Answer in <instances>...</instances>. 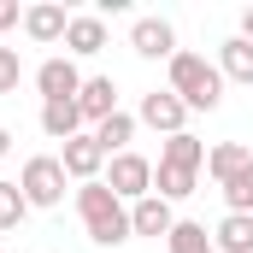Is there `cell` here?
Returning <instances> with one entry per match:
<instances>
[{
	"label": "cell",
	"instance_id": "1",
	"mask_svg": "<svg viewBox=\"0 0 253 253\" xmlns=\"http://www.w3.org/2000/svg\"><path fill=\"white\" fill-rule=\"evenodd\" d=\"M77 212H83L88 242H100V248H118V242L135 236V230H129V206L106 189V183H77Z\"/></svg>",
	"mask_w": 253,
	"mask_h": 253
},
{
	"label": "cell",
	"instance_id": "2",
	"mask_svg": "<svg viewBox=\"0 0 253 253\" xmlns=\"http://www.w3.org/2000/svg\"><path fill=\"white\" fill-rule=\"evenodd\" d=\"M171 94H177L189 112H212V106L224 100V71L206 65L200 53H183V47H177V59H171Z\"/></svg>",
	"mask_w": 253,
	"mask_h": 253
},
{
	"label": "cell",
	"instance_id": "3",
	"mask_svg": "<svg viewBox=\"0 0 253 253\" xmlns=\"http://www.w3.org/2000/svg\"><path fill=\"white\" fill-rule=\"evenodd\" d=\"M65 165L59 153H36V159H24V177H18V189H24V200L30 206H59L65 200Z\"/></svg>",
	"mask_w": 253,
	"mask_h": 253
},
{
	"label": "cell",
	"instance_id": "4",
	"mask_svg": "<svg viewBox=\"0 0 253 253\" xmlns=\"http://www.w3.org/2000/svg\"><path fill=\"white\" fill-rule=\"evenodd\" d=\"M100 183L118 194L124 206H135V200L153 194V165H147L141 153H118V159H106V177H100Z\"/></svg>",
	"mask_w": 253,
	"mask_h": 253
},
{
	"label": "cell",
	"instance_id": "5",
	"mask_svg": "<svg viewBox=\"0 0 253 253\" xmlns=\"http://www.w3.org/2000/svg\"><path fill=\"white\" fill-rule=\"evenodd\" d=\"M36 88H42V106H47V100H77V94H83V71H77V59H71V53L42 59Z\"/></svg>",
	"mask_w": 253,
	"mask_h": 253
},
{
	"label": "cell",
	"instance_id": "6",
	"mask_svg": "<svg viewBox=\"0 0 253 253\" xmlns=\"http://www.w3.org/2000/svg\"><path fill=\"white\" fill-rule=\"evenodd\" d=\"M59 165L71 183H100V171H106V153H100V141L94 135H71L59 147Z\"/></svg>",
	"mask_w": 253,
	"mask_h": 253
},
{
	"label": "cell",
	"instance_id": "7",
	"mask_svg": "<svg viewBox=\"0 0 253 253\" xmlns=\"http://www.w3.org/2000/svg\"><path fill=\"white\" fill-rule=\"evenodd\" d=\"M129 47H135L141 59H177V30H171L165 18H135Z\"/></svg>",
	"mask_w": 253,
	"mask_h": 253
},
{
	"label": "cell",
	"instance_id": "8",
	"mask_svg": "<svg viewBox=\"0 0 253 253\" xmlns=\"http://www.w3.org/2000/svg\"><path fill=\"white\" fill-rule=\"evenodd\" d=\"M141 124H153L159 135H183V124H189V106H183L171 88H165V94L153 88V94H141Z\"/></svg>",
	"mask_w": 253,
	"mask_h": 253
},
{
	"label": "cell",
	"instance_id": "9",
	"mask_svg": "<svg viewBox=\"0 0 253 253\" xmlns=\"http://www.w3.org/2000/svg\"><path fill=\"white\" fill-rule=\"evenodd\" d=\"M65 47H71V59H94L106 47V18L100 12H77L71 30H65Z\"/></svg>",
	"mask_w": 253,
	"mask_h": 253
},
{
	"label": "cell",
	"instance_id": "10",
	"mask_svg": "<svg viewBox=\"0 0 253 253\" xmlns=\"http://www.w3.org/2000/svg\"><path fill=\"white\" fill-rule=\"evenodd\" d=\"M77 112H83V124H100V118H112V112H118V83H112V77H83Z\"/></svg>",
	"mask_w": 253,
	"mask_h": 253
},
{
	"label": "cell",
	"instance_id": "11",
	"mask_svg": "<svg viewBox=\"0 0 253 253\" xmlns=\"http://www.w3.org/2000/svg\"><path fill=\"white\" fill-rule=\"evenodd\" d=\"M24 30H30V42L53 47V42H65V30H71V12L53 6V0H42V6H30V12H24Z\"/></svg>",
	"mask_w": 253,
	"mask_h": 253
},
{
	"label": "cell",
	"instance_id": "12",
	"mask_svg": "<svg viewBox=\"0 0 253 253\" xmlns=\"http://www.w3.org/2000/svg\"><path fill=\"white\" fill-rule=\"evenodd\" d=\"M129 230H135V236H171V230H177V212H171V200H159V194L135 200V206H129Z\"/></svg>",
	"mask_w": 253,
	"mask_h": 253
},
{
	"label": "cell",
	"instance_id": "13",
	"mask_svg": "<svg viewBox=\"0 0 253 253\" xmlns=\"http://www.w3.org/2000/svg\"><path fill=\"white\" fill-rule=\"evenodd\" d=\"M248 165H253L248 141H218V147H206V177H212V183H230V177L248 171Z\"/></svg>",
	"mask_w": 253,
	"mask_h": 253
},
{
	"label": "cell",
	"instance_id": "14",
	"mask_svg": "<svg viewBox=\"0 0 253 253\" xmlns=\"http://www.w3.org/2000/svg\"><path fill=\"white\" fill-rule=\"evenodd\" d=\"M212 242H218V253H253V212H224Z\"/></svg>",
	"mask_w": 253,
	"mask_h": 253
},
{
	"label": "cell",
	"instance_id": "15",
	"mask_svg": "<svg viewBox=\"0 0 253 253\" xmlns=\"http://www.w3.org/2000/svg\"><path fill=\"white\" fill-rule=\"evenodd\" d=\"M94 141H100V153L106 159H118V153H129V135H135V118L129 112H112V118H100V124L88 129Z\"/></svg>",
	"mask_w": 253,
	"mask_h": 253
},
{
	"label": "cell",
	"instance_id": "16",
	"mask_svg": "<svg viewBox=\"0 0 253 253\" xmlns=\"http://www.w3.org/2000/svg\"><path fill=\"white\" fill-rule=\"evenodd\" d=\"M42 129H47L53 141L83 135V112H77V100H47V106H42Z\"/></svg>",
	"mask_w": 253,
	"mask_h": 253
},
{
	"label": "cell",
	"instance_id": "17",
	"mask_svg": "<svg viewBox=\"0 0 253 253\" xmlns=\"http://www.w3.org/2000/svg\"><path fill=\"white\" fill-rule=\"evenodd\" d=\"M194 177H200V171H189V165H153V194H159V200H189Z\"/></svg>",
	"mask_w": 253,
	"mask_h": 253
},
{
	"label": "cell",
	"instance_id": "18",
	"mask_svg": "<svg viewBox=\"0 0 253 253\" xmlns=\"http://www.w3.org/2000/svg\"><path fill=\"white\" fill-rule=\"evenodd\" d=\"M218 71H224L230 83H253V42L230 36V42L218 47Z\"/></svg>",
	"mask_w": 253,
	"mask_h": 253
},
{
	"label": "cell",
	"instance_id": "19",
	"mask_svg": "<svg viewBox=\"0 0 253 253\" xmlns=\"http://www.w3.org/2000/svg\"><path fill=\"white\" fill-rule=\"evenodd\" d=\"M159 165H189V171H200V165H206V141H194L189 129H183V135H165Z\"/></svg>",
	"mask_w": 253,
	"mask_h": 253
},
{
	"label": "cell",
	"instance_id": "20",
	"mask_svg": "<svg viewBox=\"0 0 253 253\" xmlns=\"http://www.w3.org/2000/svg\"><path fill=\"white\" fill-rule=\"evenodd\" d=\"M165 248H171V253H218V242L206 236V224H194V218H177V230L165 236Z\"/></svg>",
	"mask_w": 253,
	"mask_h": 253
},
{
	"label": "cell",
	"instance_id": "21",
	"mask_svg": "<svg viewBox=\"0 0 253 253\" xmlns=\"http://www.w3.org/2000/svg\"><path fill=\"white\" fill-rule=\"evenodd\" d=\"M24 212H30L24 189H18V183H0V236H6V230H18V224H24Z\"/></svg>",
	"mask_w": 253,
	"mask_h": 253
},
{
	"label": "cell",
	"instance_id": "22",
	"mask_svg": "<svg viewBox=\"0 0 253 253\" xmlns=\"http://www.w3.org/2000/svg\"><path fill=\"white\" fill-rule=\"evenodd\" d=\"M218 189H224V200H230V212H253V165L236 171L230 183H218Z\"/></svg>",
	"mask_w": 253,
	"mask_h": 253
},
{
	"label": "cell",
	"instance_id": "23",
	"mask_svg": "<svg viewBox=\"0 0 253 253\" xmlns=\"http://www.w3.org/2000/svg\"><path fill=\"white\" fill-rule=\"evenodd\" d=\"M24 83V65H18V47H0V94H12Z\"/></svg>",
	"mask_w": 253,
	"mask_h": 253
},
{
	"label": "cell",
	"instance_id": "24",
	"mask_svg": "<svg viewBox=\"0 0 253 253\" xmlns=\"http://www.w3.org/2000/svg\"><path fill=\"white\" fill-rule=\"evenodd\" d=\"M18 24V0H0V30H12Z\"/></svg>",
	"mask_w": 253,
	"mask_h": 253
},
{
	"label": "cell",
	"instance_id": "25",
	"mask_svg": "<svg viewBox=\"0 0 253 253\" xmlns=\"http://www.w3.org/2000/svg\"><path fill=\"white\" fill-rule=\"evenodd\" d=\"M242 42H253V6L242 12Z\"/></svg>",
	"mask_w": 253,
	"mask_h": 253
},
{
	"label": "cell",
	"instance_id": "26",
	"mask_svg": "<svg viewBox=\"0 0 253 253\" xmlns=\"http://www.w3.org/2000/svg\"><path fill=\"white\" fill-rule=\"evenodd\" d=\"M6 153H12V129L0 124V159H6Z\"/></svg>",
	"mask_w": 253,
	"mask_h": 253
}]
</instances>
